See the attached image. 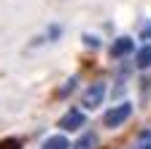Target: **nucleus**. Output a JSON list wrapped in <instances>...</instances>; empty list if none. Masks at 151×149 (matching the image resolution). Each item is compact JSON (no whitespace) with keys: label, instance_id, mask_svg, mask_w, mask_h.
I'll return each instance as SVG.
<instances>
[{"label":"nucleus","instance_id":"f257e3e1","mask_svg":"<svg viewBox=\"0 0 151 149\" xmlns=\"http://www.w3.org/2000/svg\"><path fill=\"white\" fill-rule=\"evenodd\" d=\"M129 114H132V106L129 103H119L103 117V122H105V127H119V125H124L129 119Z\"/></svg>","mask_w":151,"mask_h":149},{"label":"nucleus","instance_id":"f03ea898","mask_svg":"<svg viewBox=\"0 0 151 149\" xmlns=\"http://www.w3.org/2000/svg\"><path fill=\"white\" fill-rule=\"evenodd\" d=\"M103 98H105V84H103V81H97V84H92V87L84 92L81 103H84L86 108H97V106L103 103Z\"/></svg>","mask_w":151,"mask_h":149},{"label":"nucleus","instance_id":"7ed1b4c3","mask_svg":"<svg viewBox=\"0 0 151 149\" xmlns=\"http://www.w3.org/2000/svg\"><path fill=\"white\" fill-rule=\"evenodd\" d=\"M81 125H86V117L81 114L78 108H70L68 114L60 119V127H62V130H78Z\"/></svg>","mask_w":151,"mask_h":149},{"label":"nucleus","instance_id":"20e7f679","mask_svg":"<svg viewBox=\"0 0 151 149\" xmlns=\"http://www.w3.org/2000/svg\"><path fill=\"white\" fill-rule=\"evenodd\" d=\"M132 49H135V44H132V38H116L113 41V46H111V57H124V54H129Z\"/></svg>","mask_w":151,"mask_h":149},{"label":"nucleus","instance_id":"39448f33","mask_svg":"<svg viewBox=\"0 0 151 149\" xmlns=\"http://www.w3.org/2000/svg\"><path fill=\"white\" fill-rule=\"evenodd\" d=\"M94 144H97V136H94V133H86V136H81L78 141L73 144V149H94Z\"/></svg>","mask_w":151,"mask_h":149},{"label":"nucleus","instance_id":"423d86ee","mask_svg":"<svg viewBox=\"0 0 151 149\" xmlns=\"http://www.w3.org/2000/svg\"><path fill=\"white\" fill-rule=\"evenodd\" d=\"M135 65H138V68H148V65H151V44H148V46H143V49L138 52Z\"/></svg>","mask_w":151,"mask_h":149},{"label":"nucleus","instance_id":"0eeeda50","mask_svg":"<svg viewBox=\"0 0 151 149\" xmlns=\"http://www.w3.org/2000/svg\"><path fill=\"white\" fill-rule=\"evenodd\" d=\"M70 144H68V138L65 136H51V138H46V144H43V149H68Z\"/></svg>","mask_w":151,"mask_h":149},{"label":"nucleus","instance_id":"6e6552de","mask_svg":"<svg viewBox=\"0 0 151 149\" xmlns=\"http://www.w3.org/2000/svg\"><path fill=\"white\" fill-rule=\"evenodd\" d=\"M135 146H138V149H151V130H143Z\"/></svg>","mask_w":151,"mask_h":149},{"label":"nucleus","instance_id":"1a4fd4ad","mask_svg":"<svg viewBox=\"0 0 151 149\" xmlns=\"http://www.w3.org/2000/svg\"><path fill=\"white\" fill-rule=\"evenodd\" d=\"M84 44H86V46H92V49H97V46H100V41L94 38V35H84Z\"/></svg>","mask_w":151,"mask_h":149},{"label":"nucleus","instance_id":"9d476101","mask_svg":"<svg viewBox=\"0 0 151 149\" xmlns=\"http://www.w3.org/2000/svg\"><path fill=\"white\" fill-rule=\"evenodd\" d=\"M73 87H76V79H68V84H65V87H62V89H60V95H62V98H65V95H68V92H70V89H73Z\"/></svg>","mask_w":151,"mask_h":149},{"label":"nucleus","instance_id":"9b49d317","mask_svg":"<svg viewBox=\"0 0 151 149\" xmlns=\"http://www.w3.org/2000/svg\"><path fill=\"white\" fill-rule=\"evenodd\" d=\"M0 149H19V141L8 138V141H3V144H0Z\"/></svg>","mask_w":151,"mask_h":149},{"label":"nucleus","instance_id":"f8f14e48","mask_svg":"<svg viewBox=\"0 0 151 149\" xmlns=\"http://www.w3.org/2000/svg\"><path fill=\"white\" fill-rule=\"evenodd\" d=\"M143 38H151V22H148V25L143 27Z\"/></svg>","mask_w":151,"mask_h":149}]
</instances>
